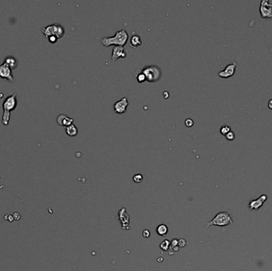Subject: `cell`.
Instances as JSON below:
<instances>
[{
	"mask_svg": "<svg viewBox=\"0 0 272 271\" xmlns=\"http://www.w3.org/2000/svg\"><path fill=\"white\" fill-rule=\"evenodd\" d=\"M128 39L129 35L127 32L123 29L117 31L113 37H104L101 40V43L104 47H109L111 45H119L124 47Z\"/></svg>",
	"mask_w": 272,
	"mask_h": 271,
	"instance_id": "6da1fadb",
	"label": "cell"
},
{
	"mask_svg": "<svg viewBox=\"0 0 272 271\" xmlns=\"http://www.w3.org/2000/svg\"><path fill=\"white\" fill-rule=\"evenodd\" d=\"M17 93L14 92L9 95L4 100L3 103V124L7 126L9 123L10 118V112L14 111L17 107Z\"/></svg>",
	"mask_w": 272,
	"mask_h": 271,
	"instance_id": "7a4b0ae2",
	"label": "cell"
},
{
	"mask_svg": "<svg viewBox=\"0 0 272 271\" xmlns=\"http://www.w3.org/2000/svg\"><path fill=\"white\" fill-rule=\"evenodd\" d=\"M230 224H233V220L232 219L230 213H228L227 211H220L215 216L212 220L205 223V227H209L211 226L226 227Z\"/></svg>",
	"mask_w": 272,
	"mask_h": 271,
	"instance_id": "3957f363",
	"label": "cell"
},
{
	"mask_svg": "<svg viewBox=\"0 0 272 271\" xmlns=\"http://www.w3.org/2000/svg\"><path fill=\"white\" fill-rule=\"evenodd\" d=\"M146 77V81L149 83L157 82L162 78V70L158 65H148L144 67L141 71Z\"/></svg>",
	"mask_w": 272,
	"mask_h": 271,
	"instance_id": "277c9868",
	"label": "cell"
},
{
	"mask_svg": "<svg viewBox=\"0 0 272 271\" xmlns=\"http://www.w3.org/2000/svg\"><path fill=\"white\" fill-rule=\"evenodd\" d=\"M42 33L45 36L46 38L54 36L56 38H58V39H61L64 35V29L60 24L54 23V24L43 27L42 29Z\"/></svg>",
	"mask_w": 272,
	"mask_h": 271,
	"instance_id": "5b68a950",
	"label": "cell"
},
{
	"mask_svg": "<svg viewBox=\"0 0 272 271\" xmlns=\"http://www.w3.org/2000/svg\"><path fill=\"white\" fill-rule=\"evenodd\" d=\"M259 11L262 18L272 19V4L268 0H262L261 2Z\"/></svg>",
	"mask_w": 272,
	"mask_h": 271,
	"instance_id": "8992f818",
	"label": "cell"
},
{
	"mask_svg": "<svg viewBox=\"0 0 272 271\" xmlns=\"http://www.w3.org/2000/svg\"><path fill=\"white\" fill-rule=\"evenodd\" d=\"M118 217L120 223H121L122 229L129 230L131 228L129 227V224L131 222V220L129 214L127 212V208L126 207H123V208H121L120 210L119 211Z\"/></svg>",
	"mask_w": 272,
	"mask_h": 271,
	"instance_id": "52a82bcc",
	"label": "cell"
},
{
	"mask_svg": "<svg viewBox=\"0 0 272 271\" xmlns=\"http://www.w3.org/2000/svg\"><path fill=\"white\" fill-rule=\"evenodd\" d=\"M129 105V102H128V99L127 97H123L120 100H119L117 102H115L113 105V109H114V112L116 114H119L122 115L126 112L127 111V107Z\"/></svg>",
	"mask_w": 272,
	"mask_h": 271,
	"instance_id": "ba28073f",
	"label": "cell"
},
{
	"mask_svg": "<svg viewBox=\"0 0 272 271\" xmlns=\"http://www.w3.org/2000/svg\"><path fill=\"white\" fill-rule=\"evenodd\" d=\"M237 65H238V64H237L236 62H235V61L232 62V64H227L224 70H222L221 71L220 73H218V76L220 77H221V78H229V77H232L234 74H235Z\"/></svg>",
	"mask_w": 272,
	"mask_h": 271,
	"instance_id": "9c48e42d",
	"label": "cell"
},
{
	"mask_svg": "<svg viewBox=\"0 0 272 271\" xmlns=\"http://www.w3.org/2000/svg\"><path fill=\"white\" fill-rule=\"evenodd\" d=\"M0 77L3 79L9 80V81H13V73L12 71L8 64L4 61L3 63L0 64Z\"/></svg>",
	"mask_w": 272,
	"mask_h": 271,
	"instance_id": "30bf717a",
	"label": "cell"
},
{
	"mask_svg": "<svg viewBox=\"0 0 272 271\" xmlns=\"http://www.w3.org/2000/svg\"><path fill=\"white\" fill-rule=\"evenodd\" d=\"M267 196L265 194L262 195L261 196H259L258 199L256 200H251V201L248 204V208L250 211L253 210H259V208H261L262 206L264 204L267 200Z\"/></svg>",
	"mask_w": 272,
	"mask_h": 271,
	"instance_id": "8fae6325",
	"label": "cell"
},
{
	"mask_svg": "<svg viewBox=\"0 0 272 271\" xmlns=\"http://www.w3.org/2000/svg\"><path fill=\"white\" fill-rule=\"evenodd\" d=\"M127 57V53L125 51V49L123 46H119V45H115L112 49V53L111 58H112V62H115L119 58H125Z\"/></svg>",
	"mask_w": 272,
	"mask_h": 271,
	"instance_id": "7c38bea8",
	"label": "cell"
},
{
	"mask_svg": "<svg viewBox=\"0 0 272 271\" xmlns=\"http://www.w3.org/2000/svg\"><path fill=\"white\" fill-rule=\"evenodd\" d=\"M57 122L59 126L61 127H69L70 125L73 124V118H69L67 115L61 114L58 115L57 118Z\"/></svg>",
	"mask_w": 272,
	"mask_h": 271,
	"instance_id": "4fadbf2b",
	"label": "cell"
},
{
	"mask_svg": "<svg viewBox=\"0 0 272 271\" xmlns=\"http://www.w3.org/2000/svg\"><path fill=\"white\" fill-rule=\"evenodd\" d=\"M142 45V39L138 34H133L130 38V45L131 48L136 49Z\"/></svg>",
	"mask_w": 272,
	"mask_h": 271,
	"instance_id": "5bb4252c",
	"label": "cell"
},
{
	"mask_svg": "<svg viewBox=\"0 0 272 271\" xmlns=\"http://www.w3.org/2000/svg\"><path fill=\"white\" fill-rule=\"evenodd\" d=\"M65 132H66V134H67L69 136H70V137H75V136H77V134H78V129H77V127L75 125L72 124L70 125L69 127H67L65 128Z\"/></svg>",
	"mask_w": 272,
	"mask_h": 271,
	"instance_id": "9a60e30c",
	"label": "cell"
},
{
	"mask_svg": "<svg viewBox=\"0 0 272 271\" xmlns=\"http://www.w3.org/2000/svg\"><path fill=\"white\" fill-rule=\"evenodd\" d=\"M157 234L158 235L160 236H166L167 235V233L169 231V229L166 224H160L158 225L156 229Z\"/></svg>",
	"mask_w": 272,
	"mask_h": 271,
	"instance_id": "2e32d148",
	"label": "cell"
},
{
	"mask_svg": "<svg viewBox=\"0 0 272 271\" xmlns=\"http://www.w3.org/2000/svg\"><path fill=\"white\" fill-rule=\"evenodd\" d=\"M5 62L8 64V66L11 68V69H13L14 68L17 66V61L13 57H8L5 59Z\"/></svg>",
	"mask_w": 272,
	"mask_h": 271,
	"instance_id": "e0dca14e",
	"label": "cell"
},
{
	"mask_svg": "<svg viewBox=\"0 0 272 271\" xmlns=\"http://www.w3.org/2000/svg\"><path fill=\"white\" fill-rule=\"evenodd\" d=\"M170 247V241L168 239H165L163 242H161L160 244V248L163 251H167L169 250V249Z\"/></svg>",
	"mask_w": 272,
	"mask_h": 271,
	"instance_id": "ac0fdd59",
	"label": "cell"
},
{
	"mask_svg": "<svg viewBox=\"0 0 272 271\" xmlns=\"http://www.w3.org/2000/svg\"><path fill=\"white\" fill-rule=\"evenodd\" d=\"M143 176L140 174V173L134 174L133 176V181H134V183H141L143 181Z\"/></svg>",
	"mask_w": 272,
	"mask_h": 271,
	"instance_id": "d6986e66",
	"label": "cell"
},
{
	"mask_svg": "<svg viewBox=\"0 0 272 271\" xmlns=\"http://www.w3.org/2000/svg\"><path fill=\"white\" fill-rule=\"evenodd\" d=\"M220 131H221V134H223V135H224V136H225V135H226L227 133H229V132H230L231 128H230V127H229V126H223V127L221 128Z\"/></svg>",
	"mask_w": 272,
	"mask_h": 271,
	"instance_id": "ffe728a7",
	"label": "cell"
},
{
	"mask_svg": "<svg viewBox=\"0 0 272 271\" xmlns=\"http://www.w3.org/2000/svg\"><path fill=\"white\" fill-rule=\"evenodd\" d=\"M136 80H137V81H138V83H143V82L146 81V77H145L144 74L142 72L137 74V76H136Z\"/></svg>",
	"mask_w": 272,
	"mask_h": 271,
	"instance_id": "44dd1931",
	"label": "cell"
},
{
	"mask_svg": "<svg viewBox=\"0 0 272 271\" xmlns=\"http://www.w3.org/2000/svg\"><path fill=\"white\" fill-rule=\"evenodd\" d=\"M225 138H227V140L228 141H233L235 139V138H236V135H235V133H234L233 131H231L229 133H227L226 135H225Z\"/></svg>",
	"mask_w": 272,
	"mask_h": 271,
	"instance_id": "7402d4cb",
	"label": "cell"
},
{
	"mask_svg": "<svg viewBox=\"0 0 272 271\" xmlns=\"http://www.w3.org/2000/svg\"><path fill=\"white\" fill-rule=\"evenodd\" d=\"M193 124H194V122L192 118H186V121H185V125L187 127H191L193 126Z\"/></svg>",
	"mask_w": 272,
	"mask_h": 271,
	"instance_id": "603a6c76",
	"label": "cell"
},
{
	"mask_svg": "<svg viewBox=\"0 0 272 271\" xmlns=\"http://www.w3.org/2000/svg\"><path fill=\"white\" fill-rule=\"evenodd\" d=\"M187 245V242L185 239H178V246L179 247H185Z\"/></svg>",
	"mask_w": 272,
	"mask_h": 271,
	"instance_id": "cb8c5ba5",
	"label": "cell"
},
{
	"mask_svg": "<svg viewBox=\"0 0 272 271\" xmlns=\"http://www.w3.org/2000/svg\"><path fill=\"white\" fill-rule=\"evenodd\" d=\"M143 236L144 237L145 239H147V238H149V237L151 236V231L147 229L144 230V231H143Z\"/></svg>",
	"mask_w": 272,
	"mask_h": 271,
	"instance_id": "d4e9b609",
	"label": "cell"
},
{
	"mask_svg": "<svg viewBox=\"0 0 272 271\" xmlns=\"http://www.w3.org/2000/svg\"><path fill=\"white\" fill-rule=\"evenodd\" d=\"M48 40H49V42H50V43H55V42L58 41V38H56V37H54V36H52V37L48 38Z\"/></svg>",
	"mask_w": 272,
	"mask_h": 271,
	"instance_id": "484cf974",
	"label": "cell"
},
{
	"mask_svg": "<svg viewBox=\"0 0 272 271\" xmlns=\"http://www.w3.org/2000/svg\"><path fill=\"white\" fill-rule=\"evenodd\" d=\"M268 107H269V109H271V110H272V99H270V100H269V102H268Z\"/></svg>",
	"mask_w": 272,
	"mask_h": 271,
	"instance_id": "4316f807",
	"label": "cell"
},
{
	"mask_svg": "<svg viewBox=\"0 0 272 271\" xmlns=\"http://www.w3.org/2000/svg\"><path fill=\"white\" fill-rule=\"evenodd\" d=\"M163 261L162 256V257H159V258H158V261Z\"/></svg>",
	"mask_w": 272,
	"mask_h": 271,
	"instance_id": "83f0119b",
	"label": "cell"
}]
</instances>
